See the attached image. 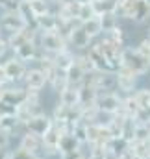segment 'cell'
Masks as SVG:
<instances>
[{
	"instance_id": "1",
	"label": "cell",
	"mask_w": 150,
	"mask_h": 159,
	"mask_svg": "<svg viewBox=\"0 0 150 159\" xmlns=\"http://www.w3.org/2000/svg\"><path fill=\"white\" fill-rule=\"evenodd\" d=\"M120 61H122V67L134 72L137 78L148 74L150 70V59L145 57L135 46H124L120 52Z\"/></svg>"
},
{
	"instance_id": "2",
	"label": "cell",
	"mask_w": 150,
	"mask_h": 159,
	"mask_svg": "<svg viewBox=\"0 0 150 159\" xmlns=\"http://www.w3.org/2000/svg\"><path fill=\"white\" fill-rule=\"evenodd\" d=\"M37 44L41 48V52L46 54V56H56V54H59V52L69 48L67 41L63 39L58 32H39Z\"/></svg>"
},
{
	"instance_id": "3",
	"label": "cell",
	"mask_w": 150,
	"mask_h": 159,
	"mask_svg": "<svg viewBox=\"0 0 150 159\" xmlns=\"http://www.w3.org/2000/svg\"><path fill=\"white\" fill-rule=\"evenodd\" d=\"M85 81H87L91 87H95L98 93L117 91V78H115V72H110V70H96V72L89 74Z\"/></svg>"
},
{
	"instance_id": "4",
	"label": "cell",
	"mask_w": 150,
	"mask_h": 159,
	"mask_svg": "<svg viewBox=\"0 0 150 159\" xmlns=\"http://www.w3.org/2000/svg\"><path fill=\"white\" fill-rule=\"evenodd\" d=\"M120 104H122V96L117 91H108V93H98L95 107L102 113L115 115V113L120 111Z\"/></svg>"
},
{
	"instance_id": "5",
	"label": "cell",
	"mask_w": 150,
	"mask_h": 159,
	"mask_svg": "<svg viewBox=\"0 0 150 159\" xmlns=\"http://www.w3.org/2000/svg\"><path fill=\"white\" fill-rule=\"evenodd\" d=\"M61 133H63V129H61L58 124H54V120H52L50 129L41 137V139H43V156H45V157H54V156H58V146H59Z\"/></svg>"
},
{
	"instance_id": "6",
	"label": "cell",
	"mask_w": 150,
	"mask_h": 159,
	"mask_svg": "<svg viewBox=\"0 0 150 159\" xmlns=\"http://www.w3.org/2000/svg\"><path fill=\"white\" fill-rule=\"evenodd\" d=\"M115 78H117V91L120 96H128L137 91V76L134 72H130L128 69L120 67L115 72Z\"/></svg>"
},
{
	"instance_id": "7",
	"label": "cell",
	"mask_w": 150,
	"mask_h": 159,
	"mask_svg": "<svg viewBox=\"0 0 150 159\" xmlns=\"http://www.w3.org/2000/svg\"><path fill=\"white\" fill-rule=\"evenodd\" d=\"M17 148L24 150V152H28V154H32L35 157H43V139L34 135V133H30V131H22L21 133Z\"/></svg>"
},
{
	"instance_id": "8",
	"label": "cell",
	"mask_w": 150,
	"mask_h": 159,
	"mask_svg": "<svg viewBox=\"0 0 150 159\" xmlns=\"http://www.w3.org/2000/svg\"><path fill=\"white\" fill-rule=\"evenodd\" d=\"M13 56L17 57V59H21L22 63H37L39 59L43 57V52H41V48H39L37 43H24V44H21V46H17L15 50H13Z\"/></svg>"
},
{
	"instance_id": "9",
	"label": "cell",
	"mask_w": 150,
	"mask_h": 159,
	"mask_svg": "<svg viewBox=\"0 0 150 159\" xmlns=\"http://www.w3.org/2000/svg\"><path fill=\"white\" fill-rule=\"evenodd\" d=\"M50 126H52V117L48 113H39V115H35V117H32V119H28L24 122V131H30V133H34L37 137H43L50 129Z\"/></svg>"
},
{
	"instance_id": "10",
	"label": "cell",
	"mask_w": 150,
	"mask_h": 159,
	"mask_svg": "<svg viewBox=\"0 0 150 159\" xmlns=\"http://www.w3.org/2000/svg\"><path fill=\"white\" fill-rule=\"evenodd\" d=\"M4 67H6V74H7L9 83H21V81H24L26 70H28L26 63H22L21 59H17L15 56H11L7 61H4Z\"/></svg>"
},
{
	"instance_id": "11",
	"label": "cell",
	"mask_w": 150,
	"mask_h": 159,
	"mask_svg": "<svg viewBox=\"0 0 150 159\" xmlns=\"http://www.w3.org/2000/svg\"><path fill=\"white\" fill-rule=\"evenodd\" d=\"M26 28V22L22 20V17L17 11H4L0 15V30L7 32V34H15Z\"/></svg>"
},
{
	"instance_id": "12",
	"label": "cell",
	"mask_w": 150,
	"mask_h": 159,
	"mask_svg": "<svg viewBox=\"0 0 150 159\" xmlns=\"http://www.w3.org/2000/svg\"><path fill=\"white\" fill-rule=\"evenodd\" d=\"M22 83H24L26 89L41 93V89H45V85H48V78H46V74L39 67H32V69L26 70V76H24Z\"/></svg>"
},
{
	"instance_id": "13",
	"label": "cell",
	"mask_w": 150,
	"mask_h": 159,
	"mask_svg": "<svg viewBox=\"0 0 150 159\" xmlns=\"http://www.w3.org/2000/svg\"><path fill=\"white\" fill-rule=\"evenodd\" d=\"M37 35L39 32L35 28H30V26H26L24 30H21V32H15V34H9V37H7V46L11 48V50H15L17 46H21V44H24V43H37Z\"/></svg>"
},
{
	"instance_id": "14",
	"label": "cell",
	"mask_w": 150,
	"mask_h": 159,
	"mask_svg": "<svg viewBox=\"0 0 150 159\" xmlns=\"http://www.w3.org/2000/svg\"><path fill=\"white\" fill-rule=\"evenodd\" d=\"M91 43H93V39L83 32L82 26L74 28V30L71 32V35L67 37V44H69V48H71V50H76V52H85V50L89 48Z\"/></svg>"
},
{
	"instance_id": "15",
	"label": "cell",
	"mask_w": 150,
	"mask_h": 159,
	"mask_svg": "<svg viewBox=\"0 0 150 159\" xmlns=\"http://www.w3.org/2000/svg\"><path fill=\"white\" fill-rule=\"evenodd\" d=\"M26 98V87H19V83H11L6 91H4V102L19 107Z\"/></svg>"
},
{
	"instance_id": "16",
	"label": "cell",
	"mask_w": 150,
	"mask_h": 159,
	"mask_svg": "<svg viewBox=\"0 0 150 159\" xmlns=\"http://www.w3.org/2000/svg\"><path fill=\"white\" fill-rule=\"evenodd\" d=\"M78 94H80V109H85V107H93L95 102H96V96H98V91L95 87H91L87 81L83 85L78 87Z\"/></svg>"
},
{
	"instance_id": "17",
	"label": "cell",
	"mask_w": 150,
	"mask_h": 159,
	"mask_svg": "<svg viewBox=\"0 0 150 159\" xmlns=\"http://www.w3.org/2000/svg\"><path fill=\"white\" fill-rule=\"evenodd\" d=\"M135 24H145L150 20V0H135L132 19Z\"/></svg>"
},
{
	"instance_id": "18",
	"label": "cell",
	"mask_w": 150,
	"mask_h": 159,
	"mask_svg": "<svg viewBox=\"0 0 150 159\" xmlns=\"http://www.w3.org/2000/svg\"><path fill=\"white\" fill-rule=\"evenodd\" d=\"M120 115L128 117V119H137L139 113H141V107L137 104V100L134 98V94H128V96H122V104H120Z\"/></svg>"
},
{
	"instance_id": "19",
	"label": "cell",
	"mask_w": 150,
	"mask_h": 159,
	"mask_svg": "<svg viewBox=\"0 0 150 159\" xmlns=\"http://www.w3.org/2000/svg\"><path fill=\"white\" fill-rule=\"evenodd\" d=\"M52 57V61H54V67L58 69V70H63V72H67V69L74 63V57L76 54L71 50V48H67V50H63V52H59V54H56V56H50Z\"/></svg>"
},
{
	"instance_id": "20",
	"label": "cell",
	"mask_w": 150,
	"mask_h": 159,
	"mask_svg": "<svg viewBox=\"0 0 150 159\" xmlns=\"http://www.w3.org/2000/svg\"><path fill=\"white\" fill-rule=\"evenodd\" d=\"M35 28H37V32H56V28H58V17H56V13L50 11L46 15L35 17Z\"/></svg>"
},
{
	"instance_id": "21",
	"label": "cell",
	"mask_w": 150,
	"mask_h": 159,
	"mask_svg": "<svg viewBox=\"0 0 150 159\" xmlns=\"http://www.w3.org/2000/svg\"><path fill=\"white\" fill-rule=\"evenodd\" d=\"M65 76H67V83L71 85V87H80V85H83L85 83V80H87V74L76 65V63H73L69 69H67V72H65Z\"/></svg>"
},
{
	"instance_id": "22",
	"label": "cell",
	"mask_w": 150,
	"mask_h": 159,
	"mask_svg": "<svg viewBox=\"0 0 150 159\" xmlns=\"http://www.w3.org/2000/svg\"><path fill=\"white\" fill-rule=\"evenodd\" d=\"M59 104L65 106V107H78L80 106V94H78V89L76 87H67L59 93Z\"/></svg>"
},
{
	"instance_id": "23",
	"label": "cell",
	"mask_w": 150,
	"mask_h": 159,
	"mask_svg": "<svg viewBox=\"0 0 150 159\" xmlns=\"http://www.w3.org/2000/svg\"><path fill=\"white\" fill-rule=\"evenodd\" d=\"M85 54L93 59V63H95V67H96L98 70H106V57H104V54H102L100 43H91L89 48L85 50Z\"/></svg>"
},
{
	"instance_id": "24",
	"label": "cell",
	"mask_w": 150,
	"mask_h": 159,
	"mask_svg": "<svg viewBox=\"0 0 150 159\" xmlns=\"http://www.w3.org/2000/svg\"><path fill=\"white\" fill-rule=\"evenodd\" d=\"M48 85L52 87V91L54 93H61L63 89H67L69 87V83H67V76H65V72L63 70H58V69H54V72L50 74V78H48Z\"/></svg>"
},
{
	"instance_id": "25",
	"label": "cell",
	"mask_w": 150,
	"mask_h": 159,
	"mask_svg": "<svg viewBox=\"0 0 150 159\" xmlns=\"http://www.w3.org/2000/svg\"><path fill=\"white\" fill-rule=\"evenodd\" d=\"M82 28H83V32L91 37V39H95V37H98V35H102L104 32H102V24H100V17H91L89 20H85V22H82Z\"/></svg>"
},
{
	"instance_id": "26",
	"label": "cell",
	"mask_w": 150,
	"mask_h": 159,
	"mask_svg": "<svg viewBox=\"0 0 150 159\" xmlns=\"http://www.w3.org/2000/svg\"><path fill=\"white\" fill-rule=\"evenodd\" d=\"M128 150L141 159H150V143L148 141H132L128 143Z\"/></svg>"
},
{
	"instance_id": "27",
	"label": "cell",
	"mask_w": 150,
	"mask_h": 159,
	"mask_svg": "<svg viewBox=\"0 0 150 159\" xmlns=\"http://www.w3.org/2000/svg\"><path fill=\"white\" fill-rule=\"evenodd\" d=\"M74 63L89 76V74H93V72H96L98 69L95 67V63H93V59L85 54V52H82V54H76V57H74Z\"/></svg>"
},
{
	"instance_id": "28",
	"label": "cell",
	"mask_w": 150,
	"mask_h": 159,
	"mask_svg": "<svg viewBox=\"0 0 150 159\" xmlns=\"http://www.w3.org/2000/svg\"><path fill=\"white\" fill-rule=\"evenodd\" d=\"M17 13L22 17V20L26 22V26L35 28V15H34V11H32V7H30L28 2H19V9H17ZM35 30H37V28H35Z\"/></svg>"
},
{
	"instance_id": "29",
	"label": "cell",
	"mask_w": 150,
	"mask_h": 159,
	"mask_svg": "<svg viewBox=\"0 0 150 159\" xmlns=\"http://www.w3.org/2000/svg\"><path fill=\"white\" fill-rule=\"evenodd\" d=\"M134 98L137 100L139 107L143 111H150V89L148 87H137V91L134 93Z\"/></svg>"
},
{
	"instance_id": "30",
	"label": "cell",
	"mask_w": 150,
	"mask_h": 159,
	"mask_svg": "<svg viewBox=\"0 0 150 159\" xmlns=\"http://www.w3.org/2000/svg\"><path fill=\"white\" fill-rule=\"evenodd\" d=\"M132 141H150V124L148 122H139V120H135L134 139H132Z\"/></svg>"
},
{
	"instance_id": "31",
	"label": "cell",
	"mask_w": 150,
	"mask_h": 159,
	"mask_svg": "<svg viewBox=\"0 0 150 159\" xmlns=\"http://www.w3.org/2000/svg\"><path fill=\"white\" fill-rule=\"evenodd\" d=\"M100 24H102V32L108 34V32H111L113 28L119 26V17L113 11H108V13L100 15Z\"/></svg>"
},
{
	"instance_id": "32",
	"label": "cell",
	"mask_w": 150,
	"mask_h": 159,
	"mask_svg": "<svg viewBox=\"0 0 150 159\" xmlns=\"http://www.w3.org/2000/svg\"><path fill=\"white\" fill-rule=\"evenodd\" d=\"M30 7H32V11H34L35 17L46 15V13L52 11V4L48 0H34V2H30Z\"/></svg>"
},
{
	"instance_id": "33",
	"label": "cell",
	"mask_w": 150,
	"mask_h": 159,
	"mask_svg": "<svg viewBox=\"0 0 150 159\" xmlns=\"http://www.w3.org/2000/svg\"><path fill=\"white\" fill-rule=\"evenodd\" d=\"M113 2L115 0H91V6L95 9V15L100 17L108 11H113Z\"/></svg>"
},
{
	"instance_id": "34",
	"label": "cell",
	"mask_w": 150,
	"mask_h": 159,
	"mask_svg": "<svg viewBox=\"0 0 150 159\" xmlns=\"http://www.w3.org/2000/svg\"><path fill=\"white\" fill-rule=\"evenodd\" d=\"M106 39H110L113 44H117V46H120V48H124V30L120 28V26H117V28H113L111 32H108L106 35H104Z\"/></svg>"
},
{
	"instance_id": "35",
	"label": "cell",
	"mask_w": 150,
	"mask_h": 159,
	"mask_svg": "<svg viewBox=\"0 0 150 159\" xmlns=\"http://www.w3.org/2000/svg\"><path fill=\"white\" fill-rule=\"evenodd\" d=\"M91 17H95V9H93L91 2L80 4V9H78V20H80V22H85V20H89Z\"/></svg>"
},
{
	"instance_id": "36",
	"label": "cell",
	"mask_w": 150,
	"mask_h": 159,
	"mask_svg": "<svg viewBox=\"0 0 150 159\" xmlns=\"http://www.w3.org/2000/svg\"><path fill=\"white\" fill-rule=\"evenodd\" d=\"M85 159H106V156H104V144L89 146V154L85 156Z\"/></svg>"
},
{
	"instance_id": "37",
	"label": "cell",
	"mask_w": 150,
	"mask_h": 159,
	"mask_svg": "<svg viewBox=\"0 0 150 159\" xmlns=\"http://www.w3.org/2000/svg\"><path fill=\"white\" fill-rule=\"evenodd\" d=\"M13 115H17V107L2 100L0 102V117H13Z\"/></svg>"
},
{
	"instance_id": "38",
	"label": "cell",
	"mask_w": 150,
	"mask_h": 159,
	"mask_svg": "<svg viewBox=\"0 0 150 159\" xmlns=\"http://www.w3.org/2000/svg\"><path fill=\"white\" fill-rule=\"evenodd\" d=\"M9 159H39V157L24 152V150H21V148H15V150L9 152Z\"/></svg>"
},
{
	"instance_id": "39",
	"label": "cell",
	"mask_w": 150,
	"mask_h": 159,
	"mask_svg": "<svg viewBox=\"0 0 150 159\" xmlns=\"http://www.w3.org/2000/svg\"><path fill=\"white\" fill-rule=\"evenodd\" d=\"M21 0H0V9L2 11H17Z\"/></svg>"
},
{
	"instance_id": "40",
	"label": "cell",
	"mask_w": 150,
	"mask_h": 159,
	"mask_svg": "<svg viewBox=\"0 0 150 159\" xmlns=\"http://www.w3.org/2000/svg\"><path fill=\"white\" fill-rule=\"evenodd\" d=\"M11 139H13V135L9 131H6L4 128H0V148H9Z\"/></svg>"
},
{
	"instance_id": "41",
	"label": "cell",
	"mask_w": 150,
	"mask_h": 159,
	"mask_svg": "<svg viewBox=\"0 0 150 159\" xmlns=\"http://www.w3.org/2000/svg\"><path fill=\"white\" fill-rule=\"evenodd\" d=\"M135 48H137V50H139L145 57H148V59H150V39H147V37H145V39L141 41Z\"/></svg>"
},
{
	"instance_id": "42",
	"label": "cell",
	"mask_w": 150,
	"mask_h": 159,
	"mask_svg": "<svg viewBox=\"0 0 150 159\" xmlns=\"http://www.w3.org/2000/svg\"><path fill=\"white\" fill-rule=\"evenodd\" d=\"M0 85L6 87V89L11 85L9 80H7V74H6V67H4V63H0Z\"/></svg>"
},
{
	"instance_id": "43",
	"label": "cell",
	"mask_w": 150,
	"mask_h": 159,
	"mask_svg": "<svg viewBox=\"0 0 150 159\" xmlns=\"http://www.w3.org/2000/svg\"><path fill=\"white\" fill-rule=\"evenodd\" d=\"M7 50H9V46H7V41H6L4 37H2V35H0V57H4Z\"/></svg>"
},
{
	"instance_id": "44",
	"label": "cell",
	"mask_w": 150,
	"mask_h": 159,
	"mask_svg": "<svg viewBox=\"0 0 150 159\" xmlns=\"http://www.w3.org/2000/svg\"><path fill=\"white\" fill-rule=\"evenodd\" d=\"M119 159H141V157H137V156H134L130 150H126V152H124V154H122Z\"/></svg>"
},
{
	"instance_id": "45",
	"label": "cell",
	"mask_w": 150,
	"mask_h": 159,
	"mask_svg": "<svg viewBox=\"0 0 150 159\" xmlns=\"http://www.w3.org/2000/svg\"><path fill=\"white\" fill-rule=\"evenodd\" d=\"M9 148H0V159H9Z\"/></svg>"
},
{
	"instance_id": "46",
	"label": "cell",
	"mask_w": 150,
	"mask_h": 159,
	"mask_svg": "<svg viewBox=\"0 0 150 159\" xmlns=\"http://www.w3.org/2000/svg\"><path fill=\"white\" fill-rule=\"evenodd\" d=\"M48 2H50L52 6H56V7H58V6H59L61 2H65V0H48Z\"/></svg>"
},
{
	"instance_id": "47",
	"label": "cell",
	"mask_w": 150,
	"mask_h": 159,
	"mask_svg": "<svg viewBox=\"0 0 150 159\" xmlns=\"http://www.w3.org/2000/svg\"><path fill=\"white\" fill-rule=\"evenodd\" d=\"M4 91H6V87H2V85H0V102L4 100Z\"/></svg>"
},
{
	"instance_id": "48",
	"label": "cell",
	"mask_w": 150,
	"mask_h": 159,
	"mask_svg": "<svg viewBox=\"0 0 150 159\" xmlns=\"http://www.w3.org/2000/svg\"><path fill=\"white\" fill-rule=\"evenodd\" d=\"M73 2H76V4H85V2H91V0H73Z\"/></svg>"
},
{
	"instance_id": "49",
	"label": "cell",
	"mask_w": 150,
	"mask_h": 159,
	"mask_svg": "<svg viewBox=\"0 0 150 159\" xmlns=\"http://www.w3.org/2000/svg\"><path fill=\"white\" fill-rule=\"evenodd\" d=\"M21 2H28V4H30V2H34V0H21Z\"/></svg>"
},
{
	"instance_id": "50",
	"label": "cell",
	"mask_w": 150,
	"mask_h": 159,
	"mask_svg": "<svg viewBox=\"0 0 150 159\" xmlns=\"http://www.w3.org/2000/svg\"><path fill=\"white\" fill-rule=\"evenodd\" d=\"M147 39H150V28H148V35H147Z\"/></svg>"
},
{
	"instance_id": "51",
	"label": "cell",
	"mask_w": 150,
	"mask_h": 159,
	"mask_svg": "<svg viewBox=\"0 0 150 159\" xmlns=\"http://www.w3.org/2000/svg\"><path fill=\"white\" fill-rule=\"evenodd\" d=\"M39 159H48V157H45V156H43V157H39Z\"/></svg>"
},
{
	"instance_id": "52",
	"label": "cell",
	"mask_w": 150,
	"mask_h": 159,
	"mask_svg": "<svg viewBox=\"0 0 150 159\" xmlns=\"http://www.w3.org/2000/svg\"><path fill=\"white\" fill-rule=\"evenodd\" d=\"M78 159H85V157H78Z\"/></svg>"
},
{
	"instance_id": "53",
	"label": "cell",
	"mask_w": 150,
	"mask_h": 159,
	"mask_svg": "<svg viewBox=\"0 0 150 159\" xmlns=\"http://www.w3.org/2000/svg\"><path fill=\"white\" fill-rule=\"evenodd\" d=\"M148 143H150V141H148Z\"/></svg>"
}]
</instances>
